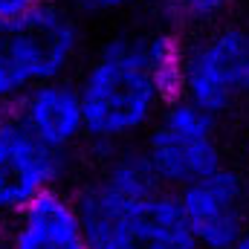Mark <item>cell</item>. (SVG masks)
Segmentation results:
<instances>
[{
  "instance_id": "6da1fadb",
  "label": "cell",
  "mask_w": 249,
  "mask_h": 249,
  "mask_svg": "<svg viewBox=\"0 0 249 249\" xmlns=\"http://www.w3.org/2000/svg\"><path fill=\"white\" fill-rule=\"evenodd\" d=\"M75 87L84 113V136L105 148L145 130L162 105L145 64V35L110 38Z\"/></svg>"
},
{
  "instance_id": "7a4b0ae2",
  "label": "cell",
  "mask_w": 249,
  "mask_h": 249,
  "mask_svg": "<svg viewBox=\"0 0 249 249\" xmlns=\"http://www.w3.org/2000/svg\"><path fill=\"white\" fill-rule=\"evenodd\" d=\"M87 249H197L177 194L127 197L90 180L72 200Z\"/></svg>"
},
{
  "instance_id": "3957f363",
  "label": "cell",
  "mask_w": 249,
  "mask_h": 249,
  "mask_svg": "<svg viewBox=\"0 0 249 249\" xmlns=\"http://www.w3.org/2000/svg\"><path fill=\"white\" fill-rule=\"evenodd\" d=\"M78 47V20L61 3L47 0L0 20V105H15L35 84L64 78Z\"/></svg>"
},
{
  "instance_id": "277c9868",
  "label": "cell",
  "mask_w": 249,
  "mask_h": 249,
  "mask_svg": "<svg viewBox=\"0 0 249 249\" xmlns=\"http://www.w3.org/2000/svg\"><path fill=\"white\" fill-rule=\"evenodd\" d=\"M183 96L214 116L249 99V26H223L188 47Z\"/></svg>"
},
{
  "instance_id": "5b68a950",
  "label": "cell",
  "mask_w": 249,
  "mask_h": 249,
  "mask_svg": "<svg viewBox=\"0 0 249 249\" xmlns=\"http://www.w3.org/2000/svg\"><path fill=\"white\" fill-rule=\"evenodd\" d=\"M197 249H229L247 229V183L232 168H217L177 191Z\"/></svg>"
},
{
  "instance_id": "8992f818",
  "label": "cell",
  "mask_w": 249,
  "mask_h": 249,
  "mask_svg": "<svg viewBox=\"0 0 249 249\" xmlns=\"http://www.w3.org/2000/svg\"><path fill=\"white\" fill-rule=\"evenodd\" d=\"M67 157L38 142L15 116L0 119V217H15L41 191L55 188Z\"/></svg>"
},
{
  "instance_id": "52a82bcc",
  "label": "cell",
  "mask_w": 249,
  "mask_h": 249,
  "mask_svg": "<svg viewBox=\"0 0 249 249\" xmlns=\"http://www.w3.org/2000/svg\"><path fill=\"white\" fill-rule=\"evenodd\" d=\"M15 105H18L15 119L53 151L67 154L84 136V113H81L78 87L64 78L35 84Z\"/></svg>"
},
{
  "instance_id": "ba28073f",
  "label": "cell",
  "mask_w": 249,
  "mask_h": 249,
  "mask_svg": "<svg viewBox=\"0 0 249 249\" xmlns=\"http://www.w3.org/2000/svg\"><path fill=\"white\" fill-rule=\"evenodd\" d=\"M6 249H87L72 200L58 188L41 191L15 214Z\"/></svg>"
},
{
  "instance_id": "9c48e42d",
  "label": "cell",
  "mask_w": 249,
  "mask_h": 249,
  "mask_svg": "<svg viewBox=\"0 0 249 249\" xmlns=\"http://www.w3.org/2000/svg\"><path fill=\"white\" fill-rule=\"evenodd\" d=\"M162 188H183L223 165L214 136H183L157 124L142 145Z\"/></svg>"
},
{
  "instance_id": "30bf717a",
  "label": "cell",
  "mask_w": 249,
  "mask_h": 249,
  "mask_svg": "<svg viewBox=\"0 0 249 249\" xmlns=\"http://www.w3.org/2000/svg\"><path fill=\"white\" fill-rule=\"evenodd\" d=\"M183 53L186 50L171 32L145 35V64L162 105L183 96Z\"/></svg>"
},
{
  "instance_id": "8fae6325",
  "label": "cell",
  "mask_w": 249,
  "mask_h": 249,
  "mask_svg": "<svg viewBox=\"0 0 249 249\" xmlns=\"http://www.w3.org/2000/svg\"><path fill=\"white\" fill-rule=\"evenodd\" d=\"M99 180L127 197H145L162 188L142 148H116L107 165L102 168Z\"/></svg>"
},
{
  "instance_id": "7c38bea8",
  "label": "cell",
  "mask_w": 249,
  "mask_h": 249,
  "mask_svg": "<svg viewBox=\"0 0 249 249\" xmlns=\"http://www.w3.org/2000/svg\"><path fill=\"white\" fill-rule=\"evenodd\" d=\"M160 124L174 133H183V136H214L217 116L209 113L206 107L188 102L186 96H180L174 102H165V107L160 113Z\"/></svg>"
},
{
  "instance_id": "4fadbf2b",
  "label": "cell",
  "mask_w": 249,
  "mask_h": 249,
  "mask_svg": "<svg viewBox=\"0 0 249 249\" xmlns=\"http://www.w3.org/2000/svg\"><path fill=\"white\" fill-rule=\"evenodd\" d=\"M136 0H61V6L72 18H107L130 9Z\"/></svg>"
},
{
  "instance_id": "5bb4252c",
  "label": "cell",
  "mask_w": 249,
  "mask_h": 249,
  "mask_svg": "<svg viewBox=\"0 0 249 249\" xmlns=\"http://www.w3.org/2000/svg\"><path fill=\"white\" fill-rule=\"evenodd\" d=\"M229 0H171V6L177 9L180 18H186L191 23H209L214 18L223 15Z\"/></svg>"
},
{
  "instance_id": "9a60e30c",
  "label": "cell",
  "mask_w": 249,
  "mask_h": 249,
  "mask_svg": "<svg viewBox=\"0 0 249 249\" xmlns=\"http://www.w3.org/2000/svg\"><path fill=\"white\" fill-rule=\"evenodd\" d=\"M41 3H47V0H0V20L18 18V15H23L35 6H41Z\"/></svg>"
},
{
  "instance_id": "2e32d148",
  "label": "cell",
  "mask_w": 249,
  "mask_h": 249,
  "mask_svg": "<svg viewBox=\"0 0 249 249\" xmlns=\"http://www.w3.org/2000/svg\"><path fill=\"white\" fill-rule=\"evenodd\" d=\"M229 249H249V223H247V229L238 235V241H235Z\"/></svg>"
},
{
  "instance_id": "e0dca14e",
  "label": "cell",
  "mask_w": 249,
  "mask_h": 249,
  "mask_svg": "<svg viewBox=\"0 0 249 249\" xmlns=\"http://www.w3.org/2000/svg\"><path fill=\"white\" fill-rule=\"evenodd\" d=\"M0 249H6V244H3V241H0Z\"/></svg>"
},
{
  "instance_id": "ac0fdd59",
  "label": "cell",
  "mask_w": 249,
  "mask_h": 249,
  "mask_svg": "<svg viewBox=\"0 0 249 249\" xmlns=\"http://www.w3.org/2000/svg\"><path fill=\"white\" fill-rule=\"evenodd\" d=\"M165 3H171V0H165Z\"/></svg>"
}]
</instances>
